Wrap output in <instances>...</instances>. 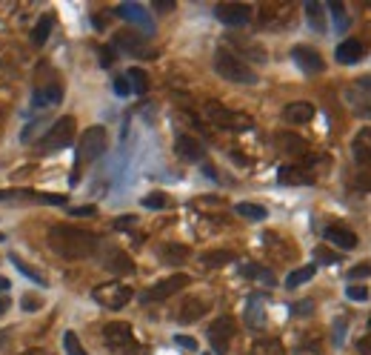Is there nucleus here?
<instances>
[{
	"label": "nucleus",
	"instance_id": "5701e85b",
	"mask_svg": "<svg viewBox=\"0 0 371 355\" xmlns=\"http://www.w3.org/2000/svg\"><path fill=\"white\" fill-rule=\"evenodd\" d=\"M305 17H308V26H312L317 35H326L328 32V26H326V9L317 3V0H308V3H305Z\"/></svg>",
	"mask_w": 371,
	"mask_h": 355
},
{
	"label": "nucleus",
	"instance_id": "4d7b16f0",
	"mask_svg": "<svg viewBox=\"0 0 371 355\" xmlns=\"http://www.w3.org/2000/svg\"><path fill=\"white\" fill-rule=\"evenodd\" d=\"M9 289V281L6 278H0V292H6Z\"/></svg>",
	"mask_w": 371,
	"mask_h": 355
},
{
	"label": "nucleus",
	"instance_id": "c03bdc74",
	"mask_svg": "<svg viewBox=\"0 0 371 355\" xmlns=\"http://www.w3.org/2000/svg\"><path fill=\"white\" fill-rule=\"evenodd\" d=\"M312 307H315L312 301H300V304L292 307V312H294V315H308V312H312Z\"/></svg>",
	"mask_w": 371,
	"mask_h": 355
},
{
	"label": "nucleus",
	"instance_id": "58836bf2",
	"mask_svg": "<svg viewBox=\"0 0 371 355\" xmlns=\"http://www.w3.org/2000/svg\"><path fill=\"white\" fill-rule=\"evenodd\" d=\"M114 92H117L120 98H126V95H132V86H129L126 75H117V78H114Z\"/></svg>",
	"mask_w": 371,
	"mask_h": 355
},
{
	"label": "nucleus",
	"instance_id": "473e14b6",
	"mask_svg": "<svg viewBox=\"0 0 371 355\" xmlns=\"http://www.w3.org/2000/svg\"><path fill=\"white\" fill-rule=\"evenodd\" d=\"M237 210V215H243V218H249V221H266V206H257V203H249V201H243V203H237L234 206Z\"/></svg>",
	"mask_w": 371,
	"mask_h": 355
},
{
	"label": "nucleus",
	"instance_id": "2f4dec72",
	"mask_svg": "<svg viewBox=\"0 0 371 355\" xmlns=\"http://www.w3.org/2000/svg\"><path fill=\"white\" fill-rule=\"evenodd\" d=\"M126 80L132 86V95H146L149 92V78H146L143 69H129L126 72Z\"/></svg>",
	"mask_w": 371,
	"mask_h": 355
},
{
	"label": "nucleus",
	"instance_id": "412c9836",
	"mask_svg": "<svg viewBox=\"0 0 371 355\" xmlns=\"http://www.w3.org/2000/svg\"><path fill=\"white\" fill-rule=\"evenodd\" d=\"M363 55H365V46H363V41H357V38H349V41H343V43L337 46V61L346 64V66L363 61Z\"/></svg>",
	"mask_w": 371,
	"mask_h": 355
},
{
	"label": "nucleus",
	"instance_id": "79ce46f5",
	"mask_svg": "<svg viewBox=\"0 0 371 355\" xmlns=\"http://www.w3.org/2000/svg\"><path fill=\"white\" fill-rule=\"evenodd\" d=\"M315 255H317V261H320V263H337V261H340V255H331L326 247H317V249H315Z\"/></svg>",
	"mask_w": 371,
	"mask_h": 355
},
{
	"label": "nucleus",
	"instance_id": "4468645a",
	"mask_svg": "<svg viewBox=\"0 0 371 355\" xmlns=\"http://www.w3.org/2000/svg\"><path fill=\"white\" fill-rule=\"evenodd\" d=\"M292 57H294V64L305 72V75H320L326 69V61L315 52V49H308V46H294L292 49Z\"/></svg>",
	"mask_w": 371,
	"mask_h": 355
},
{
	"label": "nucleus",
	"instance_id": "4be33fe9",
	"mask_svg": "<svg viewBox=\"0 0 371 355\" xmlns=\"http://www.w3.org/2000/svg\"><path fill=\"white\" fill-rule=\"evenodd\" d=\"M60 101H63V89H60L57 83H52V86H46V89H35V95H32V106H35V109L57 106Z\"/></svg>",
	"mask_w": 371,
	"mask_h": 355
},
{
	"label": "nucleus",
	"instance_id": "f257e3e1",
	"mask_svg": "<svg viewBox=\"0 0 371 355\" xmlns=\"http://www.w3.org/2000/svg\"><path fill=\"white\" fill-rule=\"evenodd\" d=\"M46 241L52 247L54 255H60L63 261H83L91 258L100 247V238L89 229H77V226H66V224H57L49 229Z\"/></svg>",
	"mask_w": 371,
	"mask_h": 355
},
{
	"label": "nucleus",
	"instance_id": "c9c22d12",
	"mask_svg": "<svg viewBox=\"0 0 371 355\" xmlns=\"http://www.w3.org/2000/svg\"><path fill=\"white\" fill-rule=\"evenodd\" d=\"M63 347H66V355H86V349L80 347V341H77V335L72 330L63 333Z\"/></svg>",
	"mask_w": 371,
	"mask_h": 355
},
{
	"label": "nucleus",
	"instance_id": "a878e982",
	"mask_svg": "<svg viewBox=\"0 0 371 355\" xmlns=\"http://www.w3.org/2000/svg\"><path fill=\"white\" fill-rule=\"evenodd\" d=\"M346 101L354 106V112H357L360 117H371V95L357 92V86H351L349 92H346Z\"/></svg>",
	"mask_w": 371,
	"mask_h": 355
},
{
	"label": "nucleus",
	"instance_id": "ddd939ff",
	"mask_svg": "<svg viewBox=\"0 0 371 355\" xmlns=\"http://www.w3.org/2000/svg\"><path fill=\"white\" fill-rule=\"evenodd\" d=\"M174 152H177V158L186 161V164H200V161L206 158L203 143H200L195 135H186V132H180V135L174 138Z\"/></svg>",
	"mask_w": 371,
	"mask_h": 355
},
{
	"label": "nucleus",
	"instance_id": "aec40b11",
	"mask_svg": "<svg viewBox=\"0 0 371 355\" xmlns=\"http://www.w3.org/2000/svg\"><path fill=\"white\" fill-rule=\"evenodd\" d=\"M283 117H286V124H294V126L308 124V121L315 117V106L308 103V101H294V103H286Z\"/></svg>",
	"mask_w": 371,
	"mask_h": 355
},
{
	"label": "nucleus",
	"instance_id": "a18cd8bd",
	"mask_svg": "<svg viewBox=\"0 0 371 355\" xmlns=\"http://www.w3.org/2000/svg\"><path fill=\"white\" fill-rule=\"evenodd\" d=\"M174 341H177L183 349H197V341H195V338H189V335H177Z\"/></svg>",
	"mask_w": 371,
	"mask_h": 355
},
{
	"label": "nucleus",
	"instance_id": "423d86ee",
	"mask_svg": "<svg viewBox=\"0 0 371 355\" xmlns=\"http://www.w3.org/2000/svg\"><path fill=\"white\" fill-rule=\"evenodd\" d=\"M109 146V135L103 126H89L83 135H80V143H77V166H86V164H95Z\"/></svg>",
	"mask_w": 371,
	"mask_h": 355
},
{
	"label": "nucleus",
	"instance_id": "c85d7f7f",
	"mask_svg": "<svg viewBox=\"0 0 371 355\" xmlns=\"http://www.w3.org/2000/svg\"><path fill=\"white\" fill-rule=\"evenodd\" d=\"M52 26H54V15H52V12H46V15L38 20L35 32H32V43H35V46H43V43L49 41V35H52Z\"/></svg>",
	"mask_w": 371,
	"mask_h": 355
},
{
	"label": "nucleus",
	"instance_id": "a19ab883",
	"mask_svg": "<svg viewBox=\"0 0 371 355\" xmlns=\"http://www.w3.org/2000/svg\"><path fill=\"white\" fill-rule=\"evenodd\" d=\"M20 307H23L26 312H35V310H40V298H38V295H32V292H29V295H23Z\"/></svg>",
	"mask_w": 371,
	"mask_h": 355
},
{
	"label": "nucleus",
	"instance_id": "bf43d9fd",
	"mask_svg": "<svg viewBox=\"0 0 371 355\" xmlns=\"http://www.w3.org/2000/svg\"><path fill=\"white\" fill-rule=\"evenodd\" d=\"M365 135H368V140H371V132H365Z\"/></svg>",
	"mask_w": 371,
	"mask_h": 355
},
{
	"label": "nucleus",
	"instance_id": "09e8293b",
	"mask_svg": "<svg viewBox=\"0 0 371 355\" xmlns=\"http://www.w3.org/2000/svg\"><path fill=\"white\" fill-rule=\"evenodd\" d=\"M69 212H72V215H95L98 210H95V206H72Z\"/></svg>",
	"mask_w": 371,
	"mask_h": 355
},
{
	"label": "nucleus",
	"instance_id": "f704fd0d",
	"mask_svg": "<svg viewBox=\"0 0 371 355\" xmlns=\"http://www.w3.org/2000/svg\"><path fill=\"white\" fill-rule=\"evenodd\" d=\"M143 206H146V210H169V206H172V198H169L166 192H149V195L143 198Z\"/></svg>",
	"mask_w": 371,
	"mask_h": 355
},
{
	"label": "nucleus",
	"instance_id": "cd10ccee",
	"mask_svg": "<svg viewBox=\"0 0 371 355\" xmlns=\"http://www.w3.org/2000/svg\"><path fill=\"white\" fill-rule=\"evenodd\" d=\"M240 273H243L245 278H252V281H263L266 287H274V275H271V270H266V266H260V263H243V266H240Z\"/></svg>",
	"mask_w": 371,
	"mask_h": 355
},
{
	"label": "nucleus",
	"instance_id": "1a4fd4ad",
	"mask_svg": "<svg viewBox=\"0 0 371 355\" xmlns=\"http://www.w3.org/2000/svg\"><path fill=\"white\" fill-rule=\"evenodd\" d=\"M214 17L229 29H243L252 20V6H245V3H218L214 6Z\"/></svg>",
	"mask_w": 371,
	"mask_h": 355
},
{
	"label": "nucleus",
	"instance_id": "7ed1b4c3",
	"mask_svg": "<svg viewBox=\"0 0 371 355\" xmlns=\"http://www.w3.org/2000/svg\"><path fill=\"white\" fill-rule=\"evenodd\" d=\"M203 115H206L209 124H214L218 129H226V132H249L255 126V121L249 115L234 112V109L223 106L220 101H206L203 103Z\"/></svg>",
	"mask_w": 371,
	"mask_h": 355
},
{
	"label": "nucleus",
	"instance_id": "393cba45",
	"mask_svg": "<svg viewBox=\"0 0 371 355\" xmlns=\"http://www.w3.org/2000/svg\"><path fill=\"white\" fill-rule=\"evenodd\" d=\"M234 261V252L232 249H211V252H203L200 255V263L206 270H218V266H226Z\"/></svg>",
	"mask_w": 371,
	"mask_h": 355
},
{
	"label": "nucleus",
	"instance_id": "a211bd4d",
	"mask_svg": "<svg viewBox=\"0 0 371 355\" xmlns=\"http://www.w3.org/2000/svg\"><path fill=\"white\" fill-rule=\"evenodd\" d=\"M323 235H326V241H331L340 249H354L357 247V235L349 226H343V224H328L323 229Z\"/></svg>",
	"mask_w": 371,
	"mask_h": 355
},
{
	"label": "nucleus",
	"instance_id": "052dcab7",
	"mask_svg": "<svg viewBox=\"0 0 371 355\" xmlns=\"http://www.w3.org/2000/svg\"><path fill=\"white\" fill-rule=\"evenodd\" d=\"M0 241H3V235H0Z\"/></svg>",
	"mask_w": 371,
	"mask_h": 355
},
{
	"label": "nucleus",
	"instance_id": "0eeeda50",
	"mask_svg": "<svg viewBox=\"0 0 371 355\" xmlns=\"http://www.w3.org/2000/svg\"><path fill=\"white\" fill-rule=\"evenodd\" d=\"M189 281H192V278L183 275V273L169 275V278H163V281H158V284H151V287L140 295V301H143V304H160V301L172 298V295H177L180 289L189 287Z\"/></svg>",
	"mask_w": 371,
	"mask_h": 355
},
{
	"label": "nucleus",
	"instance_id": "37998d69",
	"mask_svg": "<svg viewBox=\"0 0 371 355\" xmlns=\"http://www.w3.org/2000/svg\"><path fill=\"white\" fill-rule=\"evenodd\" d=\"M357 352H360V355H371V333H365V335L357 341Z\"/></svg>",
	"mask_w": 371,
	"mask_h": 355
},
{
	"label": "nucleus",
	"instance_id": "8fccbe9b",
	"mask_svg": "<svg viewBox=\"0 0 371 355\" xmlns=\"http://www.w3.org/2000/svg\"><path fill=\"white\" fill-rule=\"evenodd\" d=\"M354 86H357V89H363L365 95H371V75H363V78L354 83Z\"/></svg>",
	"mask_w": 371,
	"mask_h": 355
},
{
	"label": "nucleus",
	"instance_id": "680f3d73",
	"mask_svg": "<svg viewBox=\"0 0 371 355\" xmlns=\"http://www.w3.org/2000/svg\"><path fill=\"white\" fill-rule=\"evenodd\" d=\"M368 324H371V318H368Z\"/></svg>",
	"mask_w": 371,
	"mask_h": 355
},
{
	"label": "nucleus",
	"instance_id": "6e6d98bb",
	"mask_svg": "<svg viewBox=\"0 0 371 355\" xmlns=\"http://www.w3.org/2000/svg\"><path fill=\"white\" fill-rule=\"evenodd\" d=\"M12 304V298H0V315H3L6 312V307Z\"/></svg>",
	"mask_w": 371,
	"mask_h": 355
},
{
	"label": "nucleus",
	"instance_id": "6ab92c4d",
	"mask_svg": "<svg viewBox=\"0 0 371 355\" xmlns=\"http://www.w3.org/2000/svg\"><path fill=\"white\" fill-rule=\"evenodd\" d=\"M117 15L120 17H126V20H132L135 26H140L143 32H154V23H151V17H149V12L140 6V3H123V6H117Z\"/></svg>",
	"mask_w": 371,
	"mask_h": 355
},
{
	"label": "nucleus",
	"instance_id": "9b49d317",
	"mask_svg": "<svg viewBox=\"0 0 371 355\" xmlns=\"http://www.w3.org/2000/svg\"><path fill=\"white\" fill-rule=\"evenodd\" d=\"M243 324L249 327L252 333H260L266 327V295L263 292H252L249 301H245L243 310Z\"/></svg>",
	"mask_w": 371,
	"mask_h": 355
},
{
	"label": "nucleus",
	"instance_id": "c756f323",
	"mask_svg": "<svg viewBox=\"0 0 371 355\" xmlns=\"http://www.w3.org/2000/svg\"><path fill=\"white\" fill-rule=\"evenodd\" d=\"M160 252H163L160 258H163L166 263H174V266H180V263L189 261V247H183V244H166Z\"/></svg>",
	"mask_w": 371,
	"mask_h": 355
},
{
	"label": "nucleus",
	"instance_id": "f03ea898",
	"mask_svg": "<svg viewBox=\"0 0 371 355\" xmlns=\"http://www.w3.org/2000/svg\"><path fill=\"white\" fill-rule=\"evenodd\" d=\"M214 72H218L223 80H232V83H240V86H255L257 83V72L237 57L229 46H220L214 52Z\"/></svg>",
	"mask_w": 371,
	"mask_h": 355
},
{
	"label": "nucleus",
	"instance_id": "20e7f679",
	"mask_svg": "<svg viewBox=\"0 0 371 355\" xmlns=\"http://www.w3.org/2000/svg\"><path fill=\"white\" fill-rule=\"evenodd\" d=\"M75 132H77V124H75V117L66 115V117H60L57 124L49 126V132L40 138L38 143V150L43 155H52V152H60V150H66V146L75 140Z\"/></svg>",
	"mask_w": 371,
	"mask_h": 355
},
{
	"label": "nucleus",
	"instance_id": "4c0bfd02",
	"mask_svg": "<svg viewBox=\"0 0 371 355\" xmlns=\"http://www.w3.org/2000/svg\"><path fill=\"white\" fill-rule=\"evenodd\" d=\"M371 275V263L365 261V263H357V266H351V273H349V278L351 281H363V278H368Z\"/></svg>",
	"mask_w": 371,
	"mask_h": 355
},
{
	"label": "nucleus",
	"instance_id": "9d476101",
	"mask_svg": "<svg viewBox=\"0 0 371 355\" xmlns=\"http://www.w3.org/2000/svg\"><path fill=\"white\" fill-rule=\"evenodd\" d=\"M114 46L126 55H135V57H154V49H149V41L132 29H120L114 35Z\"/></svg>",
	"mask_w": 371,
	"mask_h": 355
},
{
	"label": "nucleus",
	"instance_id": "603ef678",
	"mask_svg": "<svg viewBox=\"0 0 371 355\" xmlns=\"http://www.w3.org/2000/svg\"><path fill=\"white\" fill-rule=\"evenodd\" d=\"M100 61H103V66H112V61H114V52H112L109 46H103V49H100Z\"/></svg>",
	"mask_w": 371,
	"mask_h": 355
},
{
	"label": "nucleus",
	"instance_id": "5fc2aeb1",
	"mask_svg": "<svg viewBox=\"0 0 371 355\" xmlns=\"http://www.w3.org/2000/svg\"><path fill=\"white\" fill-rule=\"evenodd\" d=\"M6 341H9V330H0V349H3Z\"/></svg>",
	"mask_w": 371,
	"mask_h": 355
},
{
	"label": "nucleus",
	"instance_id": "b1692460",
	"mask_svg": "<svg viewBox=\"0 0 371 355\" xmlns=\"http://www.w3.org/2000/svg\"><path fill=\"white\" fill-rule=\"evenodd\" d=\"M277 150H280L283 155H303L305 152V140L300 135L280 132V135H277Z\"/></svg>",
	"mask_w": 371,
	"mask_h": 355
},
{
	"label": "nucleus",
	"instance_id": "e433bc0d",
	"mask_svg": "<svg viewBox=\"0 0 371 355\" xmlns=\"http://www.w3.org/2000/svg\"><path fill=\"white\" fill-rule=\"evenodd\" d=\"M328 9H331V15L337 17V29H346V26H349V23H346V9H343V3H337V0H331Z\"/></svg>",
	"mask_w": 371,
	"mask_h": 355
},
{
	"label": "nucleus",
	"instance_id": "dca6fc26",
	"mask_svg": "<svg viewBox=\"0 0 371 355\" xmlns=\"http://www.w3.org/2000/svg\"><path fill=\"white\" fill-rule=\"evenodd\" d=\"M211 310V301H206V298H186L183 304H180V310H177V321L180 324H195V321H200L206 312Z\"/></svg>",
	"mask_w": 371,
	"mask_h": 355
},
{
	"label": "nucleus",
	"instance_id": "f3484780",
	"mask_svg": "<svg viewBox=\"0 0 371 355\" xmlns=\"http://www.w3.org/2000/svg\"><path fill=\"white\" fill-rule=\"evenodd\" d=\"M103 266H106L109 273H114V275H129V273H135V261H132L126 252H123V249H117V247L106 249Z\"/></svg>",
	"mask_w": 371,
	"mask_h": 355
},
{
	"label": "nucleus",
	"instance_id": "6e6552de",
	"mask_svg": "<svg viewBox=\"0 0 371 355\" xmlns=\"http://www.w3.org/2000/svg\"><path fill=\"white\" fill-rule=\"evenodd\" d=\"M234 333H237V321L232 315H220L218 321L209 324V333L206 335H209V344H211L214 355H226L229 352V344H232Z\"/></svg>",
	"mask_w": 371,
	"mask_h": 355
},
{
	"label": "nucleus",
	"instance_id": "13d9d810",
	"mask_svg": "<svg viewBox=\"0 0 371 355\" xmlns=\"http://www.w3.org/2000/svg\"><path fill=\"white\" fill-rule=\"evenodd\" d=\"M9 195H12V192H6V189H0V201H6Z\"/></svg>",
	"mask_w": 371,
	"mask_h": 355
},
{
	"label": "nucleus",
	"instance_id": "72a5a7b5",
	"mask_svg": "<svg viewBox=\"0 0 371 355\" xmlns=\"http://www.w3.org/2000/svg\"><path fill=\"white\" fill-rule=\"evenodd\" d=\"M252 355H286V349L277 338H263L252 347Z\"/></svg>",
	"mask_w": 371,
	"mask_h": 355
},
{
	"label": "nucleus",
	"instance_id": "f8f14e48",
	"mask_svg": "<svg viewBox=\"0 0 371 355\" xmlns=\"http://www.w3.org/2000/svg\"><path fill=\"white\" fill-rule=\"evenodd\" d=\"M103 341L109 349H129L135 344V333L126 321H109L103 327Z\"/></svg>",
	"mask_w": 371,
	"mask_h": 355
},
{
	"label": "nucleus",
	"instance_id": "2eb2a0df",
	"mask_svg": "<svg viewBox=\"0 0 371 355\" xmlns=\"http://www.w3.org/2000/svg\"><path fill=\"white\" fill-rule=\"evenodd\" d=\"M277 181H280L283 187H308L315 178L300 164H286V166H280V172H277Z\"/></svg>",
	"mask_w": 371,
	"mask_h": 355
},
{
	"label": "nucleus",
	"instance_id": "49530a36",
	"mask_svg": "<svg viewBox=\"0 0 371 355\" xmlns=\"http://www.w3.org/2000/svg\"><path fill=\"white\" fill-rule=\"evenodd\" d=\"M343 333H346V321H343V318H337V324H334V338H337V347H340V341H343Z\"/></svg>",
	"mask_w": 371,
	"mask_h": 355
},
{
	"label": "nucleus",
	"instance_id": "39448f33",
	"mask_svg": "<svg viewBox=\"0 0 371 355\" xmlns=\"http://www.w3.org/2000/svg\"><path fill=\"white\" fill-rule=\"evenodd\" d=\"M91 298H95L100 307L117 312L135 298V289L129 284H123V281H106V284H98L95 289H91Z\"/></svg>",
	"mask_w": 371,
	"mask_h": 355
},
{
	"label": "nucleus",
	"instance_id": "864d4df0",
	"mask_svg": "<svg viewBox=\"0 0 371 355\" xmlns=\"http://www.w3.org/2000/svg\"><path fill=\"white\" fill-rule=\"evenodd\" d=\"M20 355H49L46 349H40V347H29V349H23Z\"/></svg>",
	"mask_w": 371,
	"mask_h": 355
},
{
	"label": "nucleus",
	"instance_id": "de8ad7c7",
	"mask_svg": "<svg viewBox=\"0 0 371 355\" xmlns=\"http://www.w3.org/2000/svg\"><path fill=\"white\" fill-rule=\"evenodd\" d=\"M137 224V218L135 215H123V218H117L114 221V229H123V226H135Z\"/></svg>",
	"mask_w": 371,
	"mask_h": 355
},
{
	"label": "nucleus",
	"instance_id": "3c124183",
	"mask_svg": "<svg viewBox=\"0 0 371 355\" xmlns=\"http://www.w3.org/2000/svg\"><path fill=\"white\" fill-rule=\"evenodd\" d=\"M123 355H151L146 347H140V344H132L129 349H123Z\"/></svg>",
	"mask_w": 371,
	"mask_h": 355
},
{
	"label": "nucleus",
	"instance_id": "bb28decb",
	"mask_svg": "<svg viewBox=\"0 0 371 355\" xmlns=\"http://www.w3.org/2000/svg\"><path fill=\"white\" fill-rule=\"evenodd\" d=\"M315 275H317V263H305V266H300V270H294V273L286 278V287H289V289H297V287L308 284Z\"/></svg>",
	"mask_w": 371,
	"mask_h": 355
},
{
	"label": "nucleus",
	"instance_id": "ea45409f",
	"mask_svg": "<svg viewBox=\"0 0 371 355\" xmlns=\"http://www.w3.org/2000/svg\"><path fill=\"white\" fill-rule=\"evenodd\" d=\"M346 295H349L351 301H365V298H368V289H365V287H360V284H351V287L346 289Z\"/></svg>",
	"mask_w": 371,
	"mask_h": 355
},
{
	"label": "nucleus",
	"instance_id": "7c9ffc66",
	"mask_svg": "<svg viewBox=\"0 0 371 355\" xmlns=\"http://www.w3.org/2000/svg\"><path fill=\"white\" fill-rule=\"evenodd\" d=\"M9 261H12V266H15V270H17V273H23V275H26L29 281H35L38 287H46V278H43V275H40V273L35 270V266H29V263H26L23 258H17V255H12Z\"/></svg>",
	"mask_w": 371,
	"mask_h": 355
}]
</instances>
